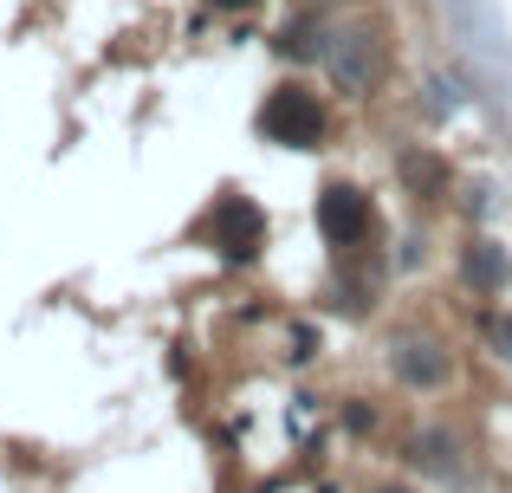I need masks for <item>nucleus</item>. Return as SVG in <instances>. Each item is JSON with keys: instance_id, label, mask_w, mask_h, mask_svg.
Masks as SVG:
<instances>
[{"instance_id": "nucleus-1", "label": "nucleus", "mask_w": 512, "mask_h": 493, "mask_svg": "<svg viewBox=\"0 0 512 493\" xmlns=\"http://www.w3.org/2000/svg\"><path fill=\"white\" fill-rule=\"evenodd\" d=\"M260 130L273 143H286V150H318V143H325V104L305 85H279L260 111Z\"/></svg>"}, {"instance_id": "nucleus-2", "label": "nucleus", "mask_w": 512, "mask_h": 493, "mask_svg": "<svg viewBox=\"0 0 512 493\" xmlns=\"http://www.w3.org/2000/svg\"><path fill=\"white\" fill-rule=\"evenodd\" d=\"M208 234H214V247H221L227 260H253L260 241H266V221H260V208H253L247 195H221L214 215H208Z\"/></svg>"}, {"instance_id": "nucleus-3", "label": "nucleus", "mask_w": 512, "mask_h": 493, "mask_svg": "<svg viewBox=\"0 0 512 493\" xmlns=\"http://www.w3.org/2000/svg\"><path fill=\"white\" fill-rule=\"evenodd\" d=\"M318 234H325L331 247H357L363 234H370V195H357V189H325L318 195Z\"/></svg>"}, {"instance_id": "nucleus-4", "label": "nucleus", "mask_w": 512, "mask_h": 493, "mask_svg": "<svg viewBox=\"0 0 512 493\" xmlns=\"http://www.w3.org/2000/svg\"><path fill=\"white\" fill-rule=\"evenodd\" d=\"M331 78H338L344 91H370V78H376V33L370 26H350V33L331 39Z\"/></svg>"}, {"instance_id": "nucleus-5", "label": "nucleus", "mask_w": 512, "mask_h": 493, "mask_svg": "<svg viewBox=\"0 0 512 493\" xmlns=\"http://www.w3.org/2000/svg\"><path fill=\"white\" fill-rule=\"evenodd\" d=\"M461 273H467V286H474V292H506L512 286V253L500 241H474V247H467V260H461Z\"/></svg>"}, {"instance_id": "nucleus-6", "label": "nucleus", "mask_w": 512, "mask_h": 493, "mask_svg": "<svg viewBox=\"0 0 512 493\" xmlns=\"http://www.w3.org/2000/svg\"><path fill=\"white\" fill-rule=\"evenodd\" d=\"M396 370H402V383H441L448 377V364H441V351L435 344H396Z\"/></svg>"}, {"instance_id": "nucleus-7", "label": "nucleus", "mask_w": 512, "mask_h": 493, "mask_svg": "<svg viewBox=\"0 0 512 493\" xmlns=\"http://www.w3.org/2000/svg\"><path fill=\"white\" fill-rule=\"evenodd\" d=\"M402 182H409V189H422V195H441L448 189V163H441V156H402Z\"/></svg>"}, {"instance_id": "nucleus-8", "label": "nucleus", "mask_w": 512, "mask_h": 493, "mask_svg": "<svg viewBox=\"0 0 512 493\" xmlns=\"http://www.w3.org/2000/svg\"><path fill=\"white\" fill-rule=\"evenodd\" d=\"M279 52H286V59H318V52H331V46H325V26L292 20L286 33H279Z\"/></svg>"}, {"instance_id": "nucleus-9", "label": "nucleus", "mask_w": 512, "mask_h": 493, "mask_svg": "<svg viewBox=\"0 0 512 493\" xmlns=\"http://www.w3.org/2000/svg\"><path fill=\"white\" fill-rule=\"evenodd\" d=\"M493 338H500V351L512 357V318H500V325H493Z\"/></svg>"}, {"instance_id": "nucleus-10", "label": "nucleus", "mask_w": 512, "mask_h": 493, "mask_svg": "<svg viewBox=\"0 0 512 493\" xmlns=\"http://www.w3.org/2000/svg\"><path fill=\"white\" fill-rule=\"evenodd\" d=\"M208 7H221V13H247V7H260V0H208Z\"/></svg>"}]
</instances>
